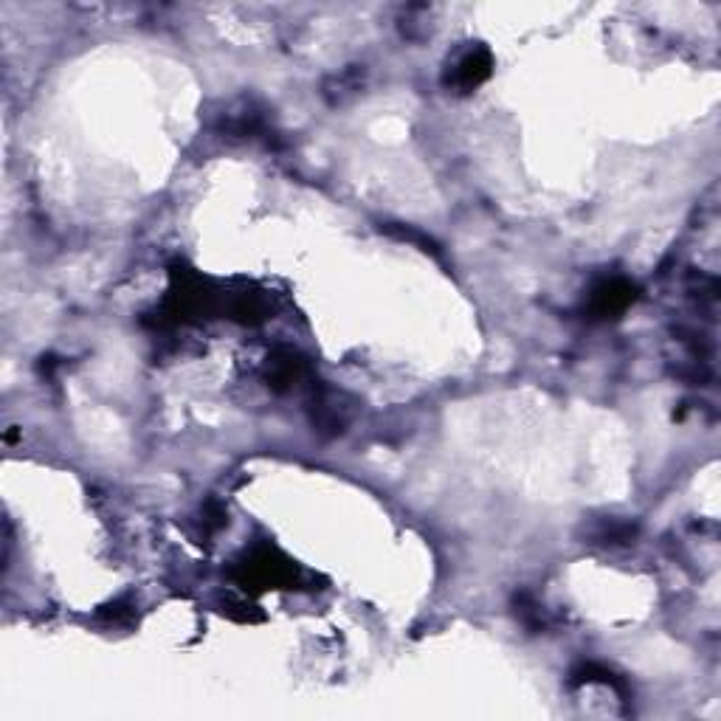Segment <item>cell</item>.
Wrapping results in <instances>:
<instances>
[{
    "label": "cell",
    "instance_id": "7c38bea8",
    "mask_svg": "<svg viewBox=\"0 0 721 721\" xmlns=\"http://www.w3.org/2000/svg\"><path fill=\"white\" fill-rule=\"evenodd\" d=\"M516 614H519V620L527 629H544V612H541V606L530 595H519L516 598Z\"/></svg>",
    "mask_w": 721,
    "mask_h": 721
},
{
    "label": "cell",
    "instance_id": "3957f363",
    "mask_svg": "<svg viewBox=\"0 0 721 721\" xmlns=\"http://www.w3.org/2000/svg\"><path fill=\"white\" fill-rule=\"evenodd\" d=\"M271 130L268 110L257 99H237L217 119V133L223 139H257Z\"/></svg>",
    "mask_w": 721,
    "mask_h": 721
},
{
    "label": "cell",
    "instance_id": "5b68a950",
    "mask_svg": "<svg viewBox=\"0 0 721 721\" xmlns=\"http://www.w3.org/2000/svg\"><path fill=\"white\" fill-rule=\"evenodd\" d=\"M634 299H637V288L631 285L629 279L623 277L600 279L598 285L589 291L586 313H589L592 319H612V316H620Z\"/></svg>",
    "mask_w": 721,
    "mask_h": 721
},
{
    "label": "cell",
    "instance_id": "30bf717a",
    "mask_svg": "<svg viewBox=\"0 0 721 721\" xmlns=\"http://www.w3.org/2000/svg\"><path fill=\"white\" fill-rule=\"evenodd\" d=\"M572 682H575V685H583V682H586V685H589V682H603V685H609V688H614V691L626 696V685H623L609 668H603L598 662H583V665H578V668L572 671Z\"/></svg>",
    "mask_w": 721,
    "mask_h": 721
},
{
    "label": "cell",
    "instance_id": "8992f818",
    "mask_svg": "<svg viewBox=\"0 0 721 721\" xmlns=\"http://www.w3.org/2000/svg\"><path fill=\"white\" fill-rule=\"evenodd\" d=\"M307 375H310L307 361L291 347H277L274 353L265 358V381L277 392L299 386Z\"/></svg>",
    "mask_w": 721,
    "mask_h": 721
},
{
    "label": "cell",
    "instance_id": "8fae6325",
    "mask_svg": "<svg viewBox=\"0 0 721 721\" xmlns=\"http://www.w3.org/2000/svg\"><path fill=\"white\" fill-rule=\"evenodd\" d=\"M102 620H108L113 626H127V623L136 620V603H133L130 595L113 600V603H108V606L102 609Z\"/></svg>",
    "mask_w": 721,
    "mask_h": 721
},
{
    "label": "cell",
    "instance_id": "4fadbf2b",
    "mask_svg": "<svg viewBox=\"0 0 721 721\" xmlns=\"http://www.w3.org/2000/svg\"><path fill=\"white\" fill-rule=\"evenodd\" d=\"M386 231H389V234H395V237H400V240H406V243H415V246H420L423 251L440 254V251H437V243H434L431 237H426L423 231L409 229V226H389Z\"/></svg>",
    "mask_w": 721,
    "mask_h": 721
},
{
    "label": "cell",
    "instance_id": "277c9868",
    "mask_svg": "<svg viewBox=\"0 0 721 721\" xmlns=\"http://www.w3.org/2000/svg\"><path fill=\"white\" fill-rule=\"evenodd\" d=\"M491 71H493L491 51L485 46H474L448 65V71H445V85H448L451 91L468 93L474 91V88H479L485 79L491 77Z\"/></svg>",
    "mask_w": 721,
    "mask_h": 721
},
{
    "label": "cell",
    "instance_id": "7a4b0ae2",
    "mask_svg": "<svg viewBox=\"0 0 721 721\" xmlns=\"http://www.w3.org/2000/svg\"><path fill=\"white\" fill-rule=\"evenodd\" d=\"M355 417V400L336 389H316L310 398V423L322 437L344 434Z\"/></svg>",
    "mask_w": 721,
    "mask_h": 721
},
{
    "label": "cell",
    "instance_id": "9c48e42d",
    "mask_svg": "<svg viewBox=\"0 0 721 721\" xmlns=\"http://www.w3.org/2000/svg\"><path fill=\"white\" fill-rule=\"evenodd\" d=\"M231 319L243 324H260L268 316V299L262 293H237L229 305Z\"/></svg>",
    "mask_w": 721,
    "mask_h": 721
},
{
    "label": "cell",
    "instance_id": "5bb4252c",
    "mask_svg": "<svg viewBox=\"0 0 721 721\" xmlns=\"http://www.w3.org/2000/svg\"><path fill=\"white\" fill-rule=\"evenodd\" d=\"M223 524H226V507L220 502H209L203 507V527L206 530H220Z\"/></svg>",
    "mask_w": 721,
    "mask_h": 721
},
{
    "label": "cell",
    "instance_id": "ba28073f",
    "mask_svg": "<svg viewBox=\"0 0 721 721\" xmlns=\"http://www.w3.org/2000/svg\"><path fill=\"white\" fill-rule=\"evenodd\" d=\"M364 77H367L364 65H350V68L338 71V74H333V77L324 82V99H327L330 105H341V102L353 99L355 93L364 88Z\"/></svg>",
    "mask_w": 721,
    "mask_h": 721
},
{
    "label": "cell",
    "instance_id": "6da1fadb",
    "mask_svg": "<svg viewBox=\"0 0 721 721\" xmlns=\"http://www.w3.org/2000/svg\"><path fill=\"white\" fill-rule=\"evenodd\" d=\"M237 581L251 589H271V586H296L307 578L305 569H299L293 561L274 550V547H262L246 555L237 569H234Z\"/></svg>",
    "mask_w": 721,
    "mask_h": 721
},
{
    "label": "cell",
    "instance_id": "52a82bcc",
    "mask_svg": "<svg viewBox=\"0 0 721 721\" xmlns=\"http://www.w3.org/2000/svg\"><path fill=\"white\" fill-rule=\"evenodd\" d=\"M583 538L595 547H623L637 538V524L617 519V516H600L583 524Z\"/></svg>",
    "mask_w": 721,
    "mask_h": 721
}]
</instances>
